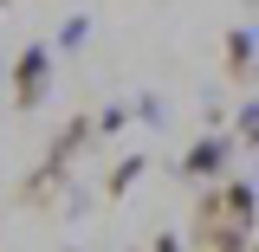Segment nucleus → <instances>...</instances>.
<instances>
[{
	"label": "nucleus",
	"instance_id": "nucleus-5",
	"mask_svg": "<svg viewBox=\"0 0 259 252\" xmlns=\"http://www.w3.org/2000/svg\"><path fill=\"white\" fill-rule=\"evenodd\" d=\"M136 181H143V156H123L117 168H110V175H104V194H110V200H123Z\"/></svg>",
	"mask_w": 259,
	"mask_h": 252
},
{
	"label": "nucleus",
	"instance_id": "nucleus-1",
	"mask_svg": "<svg viewBox=\"0 0 259 252\" xmlns=\"http://www.w3.org/2000/svg\"><path fill=\"white\" fill-rule=\"evenodd\" d=\"M253 233H259V181H246V175L214 181L194 200V214H188L194 252H246Z\"/></svg>",
	"mask_w": 259,
	"mask_h": 252
},
{
	"label": "nucleus",
	"instance_id": "nucleus-3",
	"mask_svg": "<svg viewBox=\"0 0 259 252\" xmlns=\"http://www.w3.org/2000/svg\"><path fill=\"white\" fill-rule=\"evenodd\" d=\"M46 91H52V52H46V45H26V52L13 59V104H20V110H39Z\"/></svg>",
	"mask_w": 259,
	"mask_h": 252
},
{
	"label": "nucleus",
	"instance_id": "nucleus-10",
	"mask_svg": "<svg viewBox=\"0 0 259 252\" xmlns=\"http://www.w3.org/2000/svg\"><path fill=\"white\" fill-rule=\"evenodd\" d=\"M246 252H259V233H253V246H246Z\"/></svg>",
	"mask_w": 259,
	"mask_h": 252
},
{
	"label": "nucleus",
	"instance_id": "nucleus-6",
	"mask_svg": "<svg viewBox=\"0 0 259 252\" xmlns=\"http://www.w3.org/2000/svg\"><path fill=\"white\" fill-rule=\"evenodd\" d=\"M233 142H240V149H259V104H246V110H240V123H233Z\"/></svg>",
	"mask_w": 259,
	"mask_h": 252
},
{
	"label": "nucleus",
	"instance_id": "nucleus-4",
	"mask_svg": "<svg viewBox=\"0 0 259 252\" xmlns=\"http://www.w3.org/2000/svg\"><path fill=\"white\" fill-rule=\"evenodd\" d=\"M221 52H227V78H253V71H259V39H253L246 26H240V32H227V45H221Z\"/></svg>",
	"mask_w": 259,
	"mask_h": 252
},
{
	"label": "nucleus",
	"instance_id": "nucleus-2",
	"mask_svg": "<svg viewBox=\"0 0 259 252\" xmlns=\"http://www.w3.org/2000/svg\"><path fill=\"white\" fill-rule=\"evenodd\" d=\"M233 149H240V142H233L227 129H207L201 142H188V149H182L175 175H188V181H221V175H227V162H233Z\"/></svg>",
	"mask_w": 259,
	"mask_h": 252
},
{
	"label": "nucleus",
	"instance_id": "nucleus-8",
	"mask_svg": "<svg viewBox=\"0 0 259 252\" xmlns=\"http://www.w3.org/2000/svg\"><path fill=\"white\" fill-rule=\"evenodd\" d=\"M149 252H188V246H182V233H175V226H162L156 239H149Z\"/></svg>",
	"mask_w": 259,
	"mask_h": 252
},
{
	"label": "nucleus",
	"instance_id": "nucleus-9",
	"mask_svg": "<svg viewBox=\"0 0 259 252\" xmlns=\"http://www.w3.org/2000/svg\"><path fill=\"white\" fill-rule=\"evenodd\" d=\"M123 117H130V104H110V110L97 117V129H123Z\"/></svg>",
	"mask_w": 259,
	"mask_h": 252
},
{
	"label": "nucleus",
	"instance_id": "nucleus-7",
	"mask_svg": "<svg viewBox=\"0 0 259 252\" xmlns=\"http://www.w3.org/2000/svg\"><path fill=\"white\" fill-rule=\"evenodd\" d=\"M84 32H91V20H65V26H59V45H84Z\"/></svg>",
	"mask_w": 259,
	"mask_h": 252
}]
</instances>
